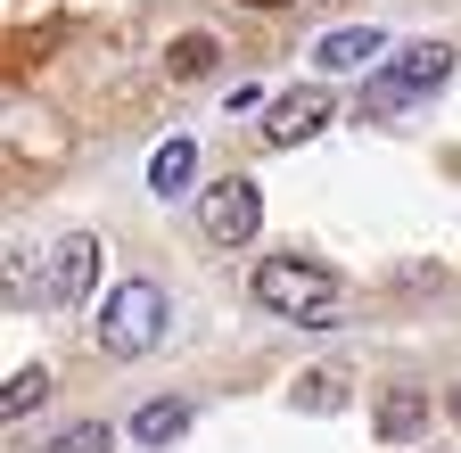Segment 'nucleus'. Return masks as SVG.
<instances>
[{"label": "nucleus", "mask_w": 461, "mask_h": 453, "mask_svg": "<svg viewBox=\"0 0 461 453\" xmlns=\"http://www.w3.org/2000/svg\"><path fill=\"white\" fill-rule=\"evenodd\" d=\"M256 305H272V313H288V322H305V330H330L338 305H346V289H338L330 264L272 256V264H256Z\"/></svg>", "instance_id": "f257e3e1"}, {"label": "nucleus", "mask_w": 461, "mask_h": 453, "mask_svg": "<svg viewBox=\"0 0 461 453\" xmlns=\"http://www.w3.org/2000/svg\"><path fill=\"white\" fill-rule=\"evenodd\" d=\"M165 338V289L157 280H115L99 305V347L107 355H149Z\"/></svg>", "instance_id": "f03ea898"}, {"label": "nucleus", "mask_w": 461, "mask_h": 453, "mask_svg": "<svg viewBox=\"0 0 461 453\" xmlns=\"http://www.w3.org/2000/svg\"><path fill=\"white\" fill-rule=\"evenodd\" d=\"M453 75V50L445 41H412V50H395V67L363 91V107H371V116H395V107L403 99H420V91H437Z\"/></svg>", "instance_id": "7ed1b4c3"}, {"label": "nucleus", "mask_w": 461, "mask_h": 453, "mask_svg": "<svg viewBox=\"0 0 461 453\" xmlns=\"http://www.w3.org/2000/svg\"><path fill=\"white\" fill-rule=\"evenodd\" d=\"M256 222H264V198H256L248 174H230V182H214V190L198 198V231H206L214 248H248Z\"/></svg>", "instance_id": "20e7f679"}, {"label": "nucleus", "mask_w": 461, "mask_h": 453, "mask_svg": "<svg viewBox=\"0 0 461 453\" xmlns=\"http://www.w3.org/2000/svg\"><path fill=\"white\" fill-rule=\"evenodd\" d=\"M330 116H338V99H330L321 83H297V91H280V99L264 107V140H272V149H297V140H313Z\"/></svg>", "instance_id": "39448f33"}, {"label": "nucleus", "mask_w": 461, "mask_h": 453, "mask_svg": "<svg viewBox=\"0 0 461 453\" xmlns=\"http://www.w3.org/2000/svg\"><path fill=\"white\" fill-rule=\"evenodd\" d=\"M91 280H99V240H91V231H67V240L50 248L41 297H50V305H83V297H91Z\"/></svg>", "instance_id": "423d86ee"}, {"label": "nucleus", "mask_w": 461, "mask_h": 453, "mask_svg": "<svg viewBox=\"0 0 461 453\" xmlns=\"http://www.w3.org/2000/svg\"><path fill=\"white\" fill-rule=\"evenodd\" d=\"M379 50H387V33H379V25H338V33H321V41H313V59H321L330 75H346V67H371Z\"/></svg>", "instance_id": "0eeeda50"}, {"label": "nucleus", "mask_w": 461, "mask_h": 453, "mask_svg": "<svg viewBox=\"0 0 461 453\" xmlns=\"http://www.w3.org/2000/svg\"><path fill=\"white\" fill-rule=\"evenodd\" d=\"M420 421H429V395H420V387H387V395H379V437H387V445H412Z\"/></svg>", "instance_id": "6e6552de"}, {"label": "nucleus", "mask_w": 461, "mask_h": 453, "mask_svg": "<svg viewBox=\"0 0 461 453\" xmlns=\"http://www.w3.org/2000/svg\"><path fill=\"white\" fill-rule=\"evenodd\" d=\"M190 174H198V149H190V140H165V149L149 157V190H157V198H182Z\"/></svg>", "instance_id": "1a4fd4ad"}, {"label": "nucleus", "mask_w": 461, "mask_h": 453, "mask_svg": "<svg viewBox=\"0 0 461 453\" xmlns=\"http://www.w3.org/2000/svg\"><path fill=\"white\" fill-rule=\"evenodd\" d=\"M182 429H190V404H173V395H157V404L132 412V437H140V445H173Z\"/></svg>", "instance_id": "9d476101"}, {"label": "nucleus", "mask_w": 461, "mask_h": 453, "mask_svg": "<svg viewBox=\"0 0 461 453\" xmlns=\"http://www.w3.org/2000/svg\"><path fill=\"white\" fill-rule=\"evenodd\" d=\"M41 395H50V371H41V363L9 371V387H0V421H25V412H41Z\"/></svg>", "instance_id": "9b49d317"}, {"label": "nucleus", "mask_w": 461, "mask_h": 453, "mask_svg": "<svg viewBox=\"0 0 461 453\" xmlns=\"http://www.w3.org/2000/svg\"><path fill=\"white\" fill-rule=\"evenodd\" d=\"M165 67H173V75H214V41H206V33H182V41L165 50Z\"/></svg>", "instance_id": "f8f14e48"}, {"label": "nucleus", "mask_w": 461, "mask_h": 453, "mask_svg": "<svg viewBox=\"0 0 461 453\" xmlns=\"http://www.w3.org/2000/svg\"><path fill=\"white\" fill-rule=\"evenodd\" d=\"M297 404H305V412H338V404H346V387H338V371H305V387H297Z\"/></svg>", "instance_id": "ddd939ff"}, {"label": "nucleus", "mask_w": 461, "mask_h": 453, "mask_svg": "<svg viewBox=\"0 0 461 453\" xmlns=\"http://www.w3.org/2000/svg\"><path fill=\"white\" fill-rule=\"evenodd\" d=\"M107 445H115V429H107V421H75V429L58 437L50 453H107Z\"/></svg>", "instance_id": "4468645a"}, {"label": "nucleus", "mask_w": 461, "mask_h": 453, "mask_svg": "<svg viewBox=\"0 0 461 453\" xmlns=\"http://www.w3.org/2000/svg\"><path fill=\"white\" fill-rule=\"evenodd\" d=\"M248 9H288V0H248Z\"/></svg>", "instance_id": "2eb2a0df"}, {"label": "nucleus", "mask_w": 461, "mask_h": 453, "mask_svg": "<svg viewBox=\"0 0 461 453\" xmlns=\"http://www.w3.org/2000/svg\"><path fill=\"white\" fill-rule=\"evenodd\" d=\"M453 421H461V387H453Z\"/></svg>", "instance_id": "dca6fc26"}]
</instances>
